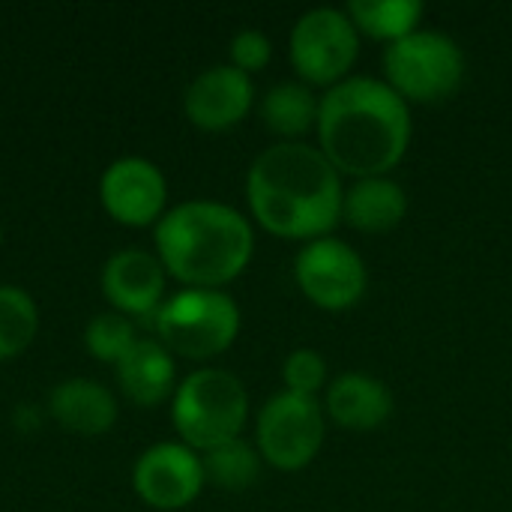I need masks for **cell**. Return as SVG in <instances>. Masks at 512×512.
I'll return each mask as SVG.
<instances>
[{
  "label": "cell",
  "instance_id": "3",
  "mask_svg": "<svg viewBox=\"0 0 512 512\" xmlns=\"http://www.w3.org/2000/svg\"><path fill=\"white\" fill-rule=\"evenodd\" d=\"M156 252L174 279L219 291L234 282L255 252L249 219L219 201H186L156 222Z\"/></svg>",
  "mask_w": 512,
  "mask_h": 512
},
{
  "label": "cell",
  "instance_id": "10",
  "mask_svg": "<svg viewBox=\"0 0 512 512\" xmlns=\"http://www.w3.org/2000/svg\"><path fill=\"white\" fill-rule=\"evenodd\" d=\"M99 198L114 222L144 228L165 216L168 183L153 162L141 156H126L105 168L99 180Z\"/></svg>",
  "mask_w": 512,
  "mask_h": 512
},
{
  "label": "cell",
  "instance_id": "21",
  "mask_svg": "<svg viewBox=\"0 0 512 512\" xmlns=\"http://www.w3.org/2000/svg\"><path fill=\"white\" fill-rule=\"evenodd\" d=\"M39 330V312L27 291L0 285V363L18 357Z\"/></svg>",
  "mask_w": 512,
  "mask_h": 512
},
{
  "label": "cell",
  "instance_id": "17",
  "mask_svg": "<svg viewBox=\"0 0 512 512\" xmlns=\"http://www.w3.org/2000/svg\"><path fill=\"white\" fill-rule=\"evenodd\" d=\"M408 213V195L393 177H363L345 189L342 216L363 234H387Z\"/></svg>",
  "mask_w": 512,
  "mask_h": 512
},
{
  "label": "cell",
  "instance_id": "25",
  "mask_svg": "<svg viewBox=\"0 0 512 512\" xmlns=\"http://www.w3.org/2000/svg\"><path fill=\"white\" fill-rule=\"evenodd\" d=\"M0 240H3V231H0Z\"/></svg>",
  "mask_w": 512,
  "mask_h": 512
},
{
  "label": "cell",
  "instance_id": "14",
  "mask_svg": "<svg viewBox=\"0 0 512 512\" xmlns=\"http://www.w3.org/2000/svg\"><path fill=\"white\" fill-rule=\"evenodd\" d=\"M324 408L342 429L372 432L390 420L393 396L384 381L363 375V372H348V375H339L327 387Z\"/></svg>",
  "mask_w": 512,
  "mask_h": 512
},
{
  "label": "cell",
  "instance_id": "1",
  "mask_svg": "<svg viewBox=\"0 0 512 512\" xmlns=\"http://www.w3.org/2000/svg\"><path fill=\"white\" fill-rule=\"evenodd\" d=\"M321 153L339 174L387 177L411 144V105L381 78L351 75L321 96Z\"/></svg>",
  "mask_w": 512,
  "mask_h": 512
},
{
  "label": "cell",
  "instance_id": "15",
  "mask_svg": "<svg viewBox=\"0 0 512 512\" xmlns=\"http://www.w3.org/2000/svg\"><path fill=\"white\" fill-rule=\"evenodd\" d=\"M174 357L156 339H138L135 348L117 363V384L138 408L162 405L174 390Z\"/></svg>",
  "mask_w": 512,
  "mask_h": 512
},
{
  "label": "cell",
  "instance_id": "18",
  "mask_svg": "<svg viewBox=\"0 0 512 512\" xmlns=\"http://www.w3.org/2000/svg\"><path fill=\"white\" fill-rule=\"evenodd\" d=\"M321 99L303 81H282L267 90L261 102V120L282 138H300L318 123Z\"/></svg>",
  "mask_w": 512,
  "mask_h": 512
},
{
  "label": "cell",
  "instance_id": "11",
  "mask_svg": "<svg viewBox=\"0 0 512 512\" xmlns=\"http://www.w3.org/2000/svg\"><path fill=\"white\" fill-rule=\"evenodd\" d=\"M201 456L186 444H156L135 462L132 486L153 510H183L204 489Z\"/></svg>",
  "mask_w": 512,
  "mask_h": 512
},
{
  "label": "cell",
  "instance_id": "5",
  "mask_svg": "<svg viewBox=\"0 0 512 512\" xmlns=\"http://www.w3.org/2000/svg\"><path fill=\"white\" fill-rule=\"evenodd\" d=\"M387 84L411 105H432L453 96L465 81V54L441 30H414L384 51Z\"/></svg>",
  "mask_w": 512,
  "mask_h": 512
},
{
  "label": "cell",
  "instance_id": "6",
  "mask_svg": "<svg viewBox=\"0 0 512 512\" xmlns=\"http://www.w3.org/2000/svg\"><path fill=\"white\" fill-rule=\"evenodd\" d=\"M156 333L171 354L207 360L234 345L240 333V309L225 291L186 288L159 306Z\"/></svg>",
  "mask_w": 512,
  "mask_h": 512
},
{
  "label": "cell",
  "instance_id": "19",
  "mask_svg": "<svg viewBox=\"0 0 512 512\" xmlns=\"http://www.w3.org/2000/svg\"><path fill=\"white\" fill-rule=\"evenodd\" d=\"M345 12L354 21V27L363 30L366 36L396 42L417 30L423 18V3L420 0H351Z\"/></svg>",
  "mask_w": 512,
  "mask_h": 512
},
{
  "label": "cell",
  "instance_id": "8",
  "mask_svg": "<svg viewBox=\"0 0 512 512\" xmlns=\"http://www.w3.org/2000/svg\"><path fill=\"white\" fill-rule=\"evenodd\" d=\"M324 444V411L318 399L279 393L258 414V450L279 471L306 468Z\"/></svg>",
  "mask_w": 512,
  "mask_h": 512
},
{
  "label": "cell",
  "instance_id": "16",
  "mask_svg": "<svg viewBox=\"0 0 512 512\" xmlns=\"http://www.w3.org/2000/svg\"><path fill=\"white\" fill-rule=\"evenodd\" d=\"M48 411L66 432L75 435H105L117 423V402L111 390L87 378L57 384L51 390Z\"/></svg>",
  "mask_w": 512,
  "mask_h": 512
},
{
  "label": "cell",
  "instance_id": "2",
  "mask_svg": "<svg viewBox=\"0 0 512 512\" xmlns=\"http://www.w3.org/2000/svg\"><path fill=\"white\" fill-rule=\"evenodd\" d=\"M249 210L258 225L285 240L330 237L342 219V174L321 147L282 141L267 147L246 177Z\"/></svg>",
  "mask_w": 512,
  "mask_h": 512
},
{
  "label": "cell",
  "instance_id": "20",
  "mask_svg": "<svg viewBox=\"0 0 512 512\" xmlns=\"http://www.w3.org/2000/svg\"><path fill=\"white\" fill-rule=\"evenodd\" d=\"M204 480H210L219 489L243 492L249 489L261 474V453H255L243 438H234L222 447H213L201 456Z\"/></svg>",
  "mask_w": 512,
  "mask_h": 512
},
{
  "label": "cell",
  "instance_id": "7",
  "mask_svg": "<svg viewBox=\"0 0 512 512\" xmlns=\"http://www.w3.org/2000/svg\"><path fill=\"white\" fill-rule=\"evenodd\" d=\"M291 63L309 84H339L360 54V30L345 9L315 6L291 30Z\"/></svg>",
  "mask_w": 512,
  "mask_h": 512
},
{
  "label": "cell",
  "instance_id": "13",
  "mask_svg": "<svg viewBox=\"0 0 512 512\" xmlns=\"http://www.w3.org/2000/svg\"><path fill=\"white\" fill-rule=\"evenodd\" d=\"M102 291L120 315H156L165 297V267L141 249H123L102 270Z\"/></svg>",
  "mask_w": 512,
  "mask_h": 512
},
{
  "label": "cell",
  "instance_id": "12",
  "mask_svg": "<svg viewBox=\"0 0 512 512\" xmlns=\"http://www.w3.org/2000/svg\"><path fill=\"white\" fill-rule=\"evenodd\" d=\"M255 99V84L246 72H240L237 66H213L204 69L183 96V108L186 117L207 132H225L231 126H237Z\"/></svg>",
  "mask_w": 512,
  "mask_h": 512
},
{
  "label": "cell",
  "instance_id": "22",
  "mask_svg": "<svg viewBox=\"0 0 512 512\" xmlns=\"http://www.w3.org/2000/svg\"><path fill=\"white\" fill-rule=\"evenodd\" d=\"M135 327L129 324L126 315L120 312H102L96 315L87 330H84V345L87 351L102 360V363H120L132 348H135Z\"/></svg>",
  "mask_w": 512,
  "mask_h": 512
},
{
  "label": "cell",
  "instance_id": "23",
  "mask_svg": "<svg viewBox=\"0 0 512 512\" xmlns=\"http://www.w3.org/2000/svg\"><path fill=\"white\" fill-rule=\"evenodd\" d=\"M282 378H285V387L288 393H297V396H312L327 384V363L318 351L312 348H297L288 354L285 360V369H282Z\"/></svg>",
  "mask_w": 512,
  "mask_h": 512
},
{
  "label": "cell",
  "instance_id": "24",
  "mask_svg": "<svg viewBox=\"0 0 512 512\" xmlns=\"http://www.w3.org/2000/svg\"><path fill=\"white\" fill-rule=\"evenodd\" d=\"M273 57V42L267 39V33L249 27V30H240L234 39H231V66H237L240 72H258L270 63Z\"/></svg>",
  "mask_w": 512,
  "mask_h": 512
},
{
  "label": "cell",
  "instance_id": "9",
  "mask_svg": "<svg viewBox=\"0 0 512 512\" xmlns=\"http://www.w3.org/2000/svg\"><path fill=\"white\" fill-rule=\"evenodd\" d=\"M300 291L327 312H345L366 294V264L345 240L321 237L300 249L294 261Z\"/></svg>",
  "mask_w": 512,
  "mask_h": 512
},
{
  "label": "cell",
  "instance_id": "4",
  "mask_svg": "<svg viewBox=\"0 0 512 512\" xmlns=\"http://www.w3.org/2000/svg\"><path fill=\"white\" fill-rule=\"evenodd\" d=\"M249 417V393L225 369H198L174 390L171 420L189 450H213L240 438Z\"/></svg>",
  "mask_w": 512,
  "mask_h": 512
}]
</instances>
